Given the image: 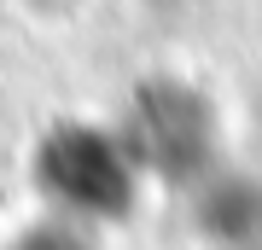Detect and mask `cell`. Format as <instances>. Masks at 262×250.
Segmentation results:
<instances>
[{
    "label": "cell",
    "instance_id": "cell-2",
    "mask_svg": "<svg viewBox=\"0 0 262 250\" xmlns=\"http://www.w3.org/2000/svg\"><path fill=\"white\" fill-rule=\"evenodd\" d=\"M128 157L146 180L198 186L215 175V111L181 76H151L128 93V111L117 122Z\"/></svg>",
    "mask_w": 262,
    "mask_h": 250
},
{
    "label": "cell",
    "instance_id": "cell-1",
    "mask_svg": "<svg viewBox=\"0 0 262 250\" xmlns=\"http://www.w3.org/2000/svg\"><path fill=\"white\" fill-rule=\"evenodd\" d=\"M140 163L128 157L117 128H94V122H58L35 146V192L47 215L82 227H111L140 204Z\"/></svg>",
    "mask_w": 262,
    "mask_h": 250
},
{
    "label": "cell",
    "instance_id": "cell-4",
    "mask_svg": "<svg viewBox=\"0 0 262 250\" xmlns=\"http://www.w3.org/2000/svg\"><path fill=\"white\" fill-rule=\"evenodd\" d=\"M6 250H99V239H94V227L41 210L29 227H18V233L6 239Z\"/></svg>",
    "mask_w": 262,
    "mask_h": 250
},
{
    "label": "cell",
    "instance_id": "cell-3",
    "mask_svg": "<svg viewBox=\"0 0 262 250\" xmlns=\"http://www.w3.org/2000/svg\"><path fill=\"white\" fill-rule=\"evenodd\" d=\"M198 250H262V180L215 169L192 186Z\"/></svg>",
    "mask_w": 262,
    "mask_h": 250
}]
</instances>
